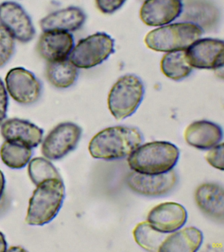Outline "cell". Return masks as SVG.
Returning a JSON list of instances; mask_svg holds the SVG:
<instances>
[{"instance_id":"obj_26","label":"cell","mask_w":224,"mask_h":252,"mask_svg":"<svg viewBox=\"0 0 224 252\" xmlns=\"http://www.w3.org/2000/svg\"><path fill=\"white\" fill-rule=\"evenodd\" d=\"M15 39L2 25H0V68L12 58L15 53Z\"/></svg>"},{"instance_id":"obj_2","label":"cell","mask_w":224,"mask_h":252,"mask_svg":"<svg viewBox=\"0 0 224 252\" xmlns=\"http://www.w3.org/2000/svg\"><path fill=\"white\" fill-rule=\"evenodd\" d=\"M180 151L168 141H153L140 145L128 159L135 172L147 175L162 174L172 170L178 163Z\"/></svg>"},{"instance_id":"obj_3","label":"cell","mask_w":224,"mask_h":252,"mask_svg":"<svg viewBox=\"0 0 224 252\" xmlns=\"http://www.w3.org/2000/svg\"><path fill=\"white\" fill-rule=\"evenodd\" d=\"M65 196L62 179H50L37 185L29 201L27 223L42 226L52 221L62 208Z\"/></svg>"},{"instance_id":"obj_21","label":"cell","mask_w":224,"mask_h":252,"mask_svg":"<svg viewBox=\"0 0 224 252\" xmlns=\"http://www.w3.org/2000/svg\"><path fill=\"white\" fill-rule=\"evenodd\" d=\"M78 76V68L69 60L48 63L46 68L47 80L58 89H66L75 84Z\"/></svg>"},{"instance_id":"obj_29","label":"cell","mask_w":224,"mask_h":252,"mask_svg":"<svg viewBox=\"0 0 224 252\" xmlns=\"http://www.w3.org/2000/svg\"><path fill=\"white\" fill-rule=\"evenodd\" d=\"M8 104V93L3 81L0 78V126L6 118Z\"/></svg>"},{"instance_id":"obj_23","label":"cell","mask_w":224,"mask_h":252,"mask_svg":"<svg viewBox=\"0 0 224 252\" xmlns=\"http://www.w3.org/2000/svg\"><path fill=\"white\" fill-rule=\"evenodd\" d=\"M32 149L22 144L5 141L0 149V157L7 166L12 169H21L31 160Z\"/></svg>"},{"instance_id":"obj_27","label":"cell","mask_w":224,"mask_h":252,"mask_svg":"<svg viewBox=\"0 0 224 252\" xmlns=\"http://www.w3.org/2000/svg\"><path fill=\"white\" fill-rule=\"evenodd\" d=\"M206 155V159L214 168L224 170V144H218L209 149Z\"/></svg>"},{"instance_id":"obj_14","label":"cell","mask_w":224,"mask_h":252,"mask_svg":"<svg viewBox=\"0 0 224 252\" xmlns=\"http://www.w3.org/2000/svg\"><path fill=\"white\" fill-rule=\"evenodd\" d=\"M74 47V37L62 31H43L37 43L39 55L48 63L68 59Z\"/></svg>"},{"instance_id":"obj_19","label":"cell","mask_w":224,"mask_h":252,"mask_svg":"<svg viewBox=\"0 0 224 252\" xmlns=\"http://www.w3.org/2000/svg\"><path fill=\"white\" fill-rule=\"evenodd\" d=\"M86 15L83 10L75 6L52 12L40 20V26L43 31H62L74 32L85 23Z\"/></svg>"},{"instance_id":"obj_16","label":"cell","mask_w":224,"mask_h":252,"mask_svg":"<svg viewBox=\"0 0 224 252\" xmlns=\"http://www.w3.org/2000/svg\"><path fill=\"white\" fill-rule=\"evenodd\" d=\"M224 187L215 183L200 185L194 193L198 208L205 216L218 222H224Z\"/></svg>"},{"instance_id":"obj_32","label":"cell","mask_w":224,"mask_h":252,"mask_svg":"<svg viewBox=\"0 0 224 252\" xmlns=\"http://www.w3.org/2000/svg\"><path fill=\"white\" fill-rule=\"evenodd\" d=\"M9 251H25V250H23V248L20 247H13L11 248V249H9Z\"/></svg>"},{"instance_id":"obj_22","label":"cell","mask_w":224,"mask_h":252,"mask_svg":"<svg viewBox=\"0 0 224 252\" xmlns=\"http://www.w3.org/2000/svg\"><path fill=\"white\" fill-rule=\"evenodd\" d=\"M161 70L167 78L174 81L184 80L191 74L192 67L187 60L186 50L170 51L163 56Z\"/></svg>"},{"instance_id":"obj_24","label":"cell","mask_w":224,"mask_h":252,"mask_svg":"<svg viewBox=\"0 0 224 252\" xmlns=\"http://www.w3.org/2000/svg\"><path fill=\"white\" fill-rule=\"evenodd\" d=\"M133 237L140 247L149 252H159V248L166 236L153 229L148 222L137 224L133 232Z\"/></svg>"},{"instance_id":"obj_25","label":"cell","mask_w":224,"mask_h":252,"mask_svg":"<svg viewBox=\"0 0 224 252\" xmlns=\"http://www.w3.org/2000/svg\"><path fill=\"white\" fill-rule=\"evenodd\" d=\"M29 177L36 186L50 179H62L56 167L44 158H35L29 164Z\"/></svg>"},{"instance_id":"obj_28","label":"cell","mask_w":224,"mask_h":252,"mask_svg":"<svg viewBox=\"0 0 224 252\" xmlns=\"http://www.w3.org/2000/svg\"><path fill=\"white\" fill-rule=\"evenodd\" d=\"M127 0H96L98 9L104 14H113L125 4Z\"/></svg>"},{"instance_id":"obj_18","label":"cell","mask_w":224,"mask_h":252,"mask_svg":"<svg viewBox=\"0 0 224 252\" xmlns=\"http://www.w3.org/2000/svg\"><path fill=\"white\" fill-rule=\"evenodd\" d=\"M223 130L219 125L208 120H198L191 124L185 131L189 145L200 150H209L223 139Z\"/></svg>"},{"instance_id":"obj_11","label":"cell","mask_w":224,"mask_h":252,"mask_svg":"<svg viewBox=\"0 0 224 252\" xmlns=\"http://www.w3.org/2000/svg\"><path fill=\"white\" fill-rule=\"evenodd\" d=\"M187 60L198 69H219L224 63V41L218 39H198L186 49Z\"/></svg>"},{"instance_id":"obj_6","label":"cell","mask_w":224,"mask_h":252,"mask_svg":"<svg viewBox=\"0 0 224 252\" xmlns=\"http://www.w3.org/2000/svg\"><path fill=\"white\" fill-rule=\"evenodd\" d=\"M114 52V39L107 33L97 32L78 41L68 59L76 68L89 69L101 64Z\"/></svg>"},{"instance_id":"obj_20","label":"cell","mask_w":224,"mask_h":252,"mask_svg":"<svg viewBox=\"0 0 224 252\" xmlns=\"http://www.w3.org/2000/svg\"><path fill=\"white\" fill-rule=\"evenodd\" d=\"M172 233L165 238L159 252H195L203 242V234L194 226L186 227Z\"/></svg>"},{"instance_id":"obj_10","label":"cell","mask_w":224,"mask_h":252,"mask_svg":"<svg viewBox=\"0 0 224 252\" xmlns=\"http://www.w3.org/2000/svg\"><path fill=\"white\" fill-rule=\"evenodd\" d=\"M0 25L10 32L15 40L21 43L29 42L36 34L30 16L15 1H4L0 4Z\"/></svg>"},{"instance_id":"obj_13","label":"cell","mask_w":224,"mask_h":252,"mask_svg":"<svg viewBox=\"0 0 224 252\" xmlns=\"http://www.w3.org/2000/svg\"><path fill=\"white\" fill-rule=\"evenodd\" d=\"M181 21L194 24L202 32L214 31L220 20V10L211 0H182Z\"/></svg>"},{"instance_id":"obj_8","label":"cell","mask_w":224,"mask_h":252,"mask_svg":"<svg viewBox=\"0 0 224 252\" xmlns=\"http://www.w3.org/2000/svg\"><path fill=\"white\" fill-rule=\"evenodd\" d=\"M5 88L9 95L19 104L29 105L38 101L42 84L32 72L23 67L11 69L5 76Z\"/></svg>"},{"instance_id":"obj_7","label":"cell","mask_w":224,"mask_h":252,"mask_svg":"<svg viewBox=\"0 0 224 252\" xmlns=\"http://www.w3.org/2000/svg\"><path fill=\"white\" fill-rule=\"evenodd\" d=\"M82 134V128L77 124L69 122L59 124L43 141L42 155L51 160L63 158L76 149Z\"/></svg>"},{"instance_id":"obj_30","label":"cell","mask_w":224,"mask_h":252,"mask_svg":"<svg viewBox=\"0 0 224 252\" xmlns=\"http://www.w3.org/2000/svg\"><path fill=\"white\" fill-rule=\"evenodd\" d=\"M5 179L2 171L0 170V208L3 204L4 198Z\"/></svg>"},{"instance_id":"obj_31","label":"cell","mask_w":224,"mask_h":252,"mask_svg":"<svg viewBox=\"0 0 224 252\" xmlns=\"http://www.w3.org/2000/svg\"><path fill=\"white\" fill-rule=\"evenodd\" d=\"M7 247V244L5 236L2 232L0 231V252L6 251Z\"/></svg>"},{"instance_id":"obj_4","label":"cell","mask_w":224,"mask_h":252,"mask_svg":"<svg viewBox=\"0 0 224 252\" xmlns=\"http://www.w3.org/2000/svg\"><path fill=\"white\" fill-rule=\"evenodd\" d=\"M202 33L194 24L180 22L153 30L147 33L145 42L149 49L159 52L186 50Z\"/></svg>"},{"instance_id":"obj_9","label":"cell","mask_w":224,"mask_h":252,"mask_svg":"<svg viewBox=\"0 0 224 252\" xmlns=\"http://www.w3.org/2000/svg\"><path fill=\"white\" fill-rule=\"evenodd\" d=\"M178 175L174 170L157 175L131 172L127 177L129 188L139 195L160 197L172 192L178 183Z\"/></svg>"},{"instance_id":"obj_1","label":"cell","mask_w":224,"mask_h":252,"mask_svg":"<svg viewBox=\"0 0 224 252\" xmlns=\"http://www.w3.org/2000/svg\"><path fill=\"white\" fill-rule=\"evenodd\" d=\"M143 142V134L137 128L117 126L96 134L88 149L94 158L114 160L129 157Z\"/></svg>"},{"instance_id":"obj_17","label":"cell","mask_w":224,"mask_h":252,"mask_svg":"<svg viewBox=\"0 0 224 252\" xmlns=\"http://www.w3.org/2000/svg\"><path fill=\"white\" fill-rule=\"evenodd\" d=\"M1 133L5 141L22 144L32 149L42 142L44 131L27 120L12 118L1 124Z\"/></svg>"},{"instance_id":"obj_12","label":"cell","mask_w":224,"mask_h":252,"mask_svg":"<svg viewBox=\"0 0 224 252\" xmlns=\"http://www.w3.org/2000/svg\"><path fill=\"white\" fill-rule=\"evenodd\" d=\"M188 220V212L182 205L164 202L149 212L147 222L151 227L163 234L172 233L182 228Z\"/></svg>"},{"instance_id":"obj_5","label":"cell","mask_w":224,"mask_h":252,"mask_svg":"<svg viewBox=\"0 0 224 252\" xmlns=\"http://www.w3.org/2000/svg\"><path fill=\"white\" fill-rule=\"evenodd\" d=\"M144 85L134 74L121 77L108 96V106L116 120H122L134 114L144 96Z\"/></svg>"},{"instance_id":"obj_15","label":"cell","mask_w":224,"mask_h":252,"mask_svg":"<svg viewBox=\"0 0 224 252\" xmlns=\"http://www.w3.org/2000/svg\"><path fill=\"white\" fill-rule=\"evenodd\" d=\"M182 7V0H146L141 6L140 18L149 27H162L180 17Z\"/></svg>"}]
</instances>
